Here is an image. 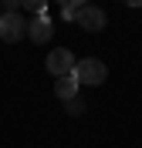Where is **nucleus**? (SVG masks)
Here are the masks:
<instances>
[{"label":"nucleus","mask_w":142,"mask_h":148,"mask_svg":"<svg viewBox=\"0 0 142 148\" xmlns=\"http://www.w3.org/2000/svg\"><path fill=\"white\" fill-rule=\"evenodd\" d=\"M24 34H27L24 14H20V10H3V17H0V40H3V44H17Z\"/></svg>","instance_id":"nucleus-1"},{"label":"nucleus","mask_w":142,"mask_h":148,"mask_svg":"<svg viewBox=\"0 0 142 148\" xmlns=\"http://www.w3.org/2000/svg\"><path fill=\"white\" fill-rule=\"evenodd\" d=\"M75 74H78V81H81V84H95V88H98V84L108 77V67H105L98 57H85V61H78V64H75Z\"/></svg>","instance_id":"nucleus-2"},{"label":"nucleus","mask_w":142,"mask_h":148,"mask_svg":"<svg viewBox=\"0 0 142 148\" xmlns=\"http://www.w3.org/2000/svg\"><path fill=\"white\" fill-rule=\"evenodd\" d=\"M47 71L54 74V77H64V74H75V54H71V51H68V47H54V51H51V54H47Z\"/></svg>","instance_id":"nucleus-3"},{"label":"nucleus","mask_w":142,"mask_h":148,"mask_svg":"<svg viewBox=\"0 0 142 148\" xmlns=\"http://www.w3.org/2000/svg\"><path fill=\"white\" fill-rule=\"evenodd\" d=\"M75 20H78L85 30H102L105 24H108L105 10H102V7H95V3H85V7L78 10V17H75Z\"/></svg>","instance_id":"nucleus-4"},{"label":"nucleus","mask_w":142,"mask_h":148,"mask_svg":"<svg viewBox=\"0 0 142 148\" xmlns=\"http://www.w3.org/2000/svg\"><path fill=\"white\" fill-rule=\"evenodd\" d=\"M27 34L34 44H44V40H51V34H54V27H51V17H34L27 20Z\"/></svg>","instance_id":"nucleus-5"},{"label":"nucleus","mask_w":142,"mask_h":148,"mask_svg":"<svg viewBox=\"0 0 142 148\" xmlns=\"http://www.w3.org/2000/svg\"><path fill=\"white\" fill-rule=\"evenodd\" d=\"M78 88H81L78 74H64V77H57V81H54V94L61 98V101H71V98H78Z\"/></svg>","instance_id":"nucleus-6"},{"label":"nucleus","mask_w":142,"mask_h":148,"mask_svg":"<svg viewBox=\"0 0 142 148\" xmlns=\"http://www.w3.org/2000/svg\"><path fill=\"white\" fill-rule=\"evenodd\" d=\"M24 10H30L34 17H47V0H24Z\"/></svg>","instance_id":"nucleus-7"},{"label":"nucleus","mask_w":142,"mask_h":148,"mask_svg":"<svg viewBox=\"0 0 142 148\" xmlns=\"http://www.w3.org/2000/svg\"><path fill=\"white\" fill-rule=\"evenodd\" d=\"M64 108H68V114H81L85 111V101L81 98H71V101H64Z\"/></svg>","instance_id":"nucleus-8"},{"label":"nucleus","mask_w":142,"mask_h":148,"mask_svg":"<svg viewBox=\"0 0 142 148\" xmlns=\"http://www.w3.org/2000/svg\"><path fill=\"white\" fill-rule=\"evenodd\" d=\"M57 3H61V10H81L88 0H57Z\"/></svg>","instance_id":"nucleus-9"},{"label":"nucleus","mask_w":142,"mask_h":148,"mask_svg":"<svg viewBox=\"0 0 142 148\" xmlns=\"http://www.w3.org/2000/svg\"><path fill=\"white\" fill-rule=\"evenodd\" d=\"M3 10H24V0H3Z\"/></svg>","instance_id":"nucleus-10"},{"label":"nucleus","mask_w":142,"mask_h":148,"mask_svg":"<svg viewBox=\"0 0 142 148\" xmlns=\"http://www.w3.org/2000/svg\"><path fill=\"white\" fill-rule=\"evenodd\" d=\"M125 3H129V7H142V0H125Z\"/></svg>","instance_id":"nucleus-11"},{"label":"nucleus","mask_w":142,"mask_h":148,"mask_svg":"<svg viewBox=\"0 0 142 148\" xmlns=\"http://www.w3.org/2000/svg\"><path fill=\"white\" fill-rule=\"evenodd\" d=\"M0 17H3V14H0Z\"/></svg>","instance_id":"nucleus-12"}]
</instances>
